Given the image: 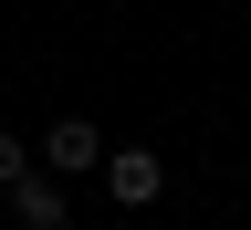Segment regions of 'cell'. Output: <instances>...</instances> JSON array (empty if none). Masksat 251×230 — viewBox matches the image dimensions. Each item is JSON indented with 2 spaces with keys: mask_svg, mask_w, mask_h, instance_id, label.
<instances>
[{
  "mask_svg": "<svg viewBox=\"0 0 251 230\" xmlns=\"http://www.w3.org/2000/svg\"><path fill=\"white\" fill-rule=\"evenodd\" d=\"M94 178H105L115 209H147L157 188H168V157H157V147H105V168H94Z\"/></svg>",
  "mask_w": 251,
  "mask_h": 230,
  "instance_id": "obj_1",
  "label": "cell"
},
{
  "mask_svg": "<svg viewBox=\"0 0 251 230\" xmlns=\"http://www.w3.org/2000/svg\"><path fill=\"white\" fill-rule=\"evenodd\" d=\"M84 168H105V136H94L84 115H63V126H42V178H84Z\"/></svg>",
  "mask_w": 251,
  "mask_h": 230,
  "instance_id": "obj_2",
  "label": "cell"
},
{
  "mask_svg": "<svg viewBox=\"0 0 251 230\" xmlns=\"http://www.w3.org/2000/svg\"><path fill=\"white\" fill-rule=\"evenodd\" d=\"M0 199H11L21 230H74V199H63V178H42V168H31L21 188H0Z\"/></svg>",
  "mask_w": 251,
  "mask_h": 230,
  "instance_id": "obj_3",
  "label": "cell"
},
{
  "mask_svg": "<svg viewBox=\"0 0 251 230\" xmlns=\"http://www.w3.org/2000/svg\"><path fill=\"white\" fill-rule=\"evenodd\" d=\"M21 178H31V147L11 136V126H0V188H21Z\"/></svg>",
  "mask_w": 251,
  "mask_h": 230,
  "instance_id": "obj_4",
  "label": "cell"
}]
</instances>
